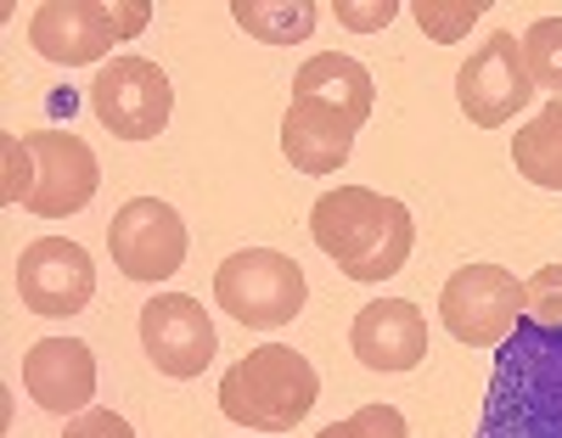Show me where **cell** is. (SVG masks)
Listing matches in <instances>:
<instances>
[{
	"label": "cell",
	"mask_w": 562,
	"mask_h": 438,
	"mask_svg": "<svg viewBox=\"0 0 562 438\" xmlns=\"http://www.w3.org/2000/svg\"><path fill=\"white\" fill-rule=\"evenodd\" d=\"M484 12H490L484 0H416V7H411L416 29L428 34L434 45H456V40H467Z\"/></svg>",
	"instance_id": "19"
},
{
	"label": "cell",
	"mask_w": 562,
	"mask_h": 438,
	"mask_svg": "<svg viewBox=\"0 0 562 438\" xmlns=\"http://www.w3.org/2000/svg\"><path fill=\"white\" fill-rule=\"evenodd\" d=\"M140 349H147V360L164 377L192 382L220 355V337H214V321L198 299H186V292H158L153 304H140Z\"/></svg>",
	"instance_id": "10"
},
{
	"label": "cell",
	"mask_w": 562,
	"mask_h": 438,
	"mask_svg": "<svg viewBox=\"0 0 562 438\" xmlns=\"http://www.w3.org/2000/svg\"><path fill=\"white\" fill-rule=\"evenodd\" d=\"M281 153L299 175H338L355 153V124L315 96H293L281 113Z\"/></svg>",
	"instance_id": "15"
},
{
	"label": "cell",
	"mask_w": 562,
	"mask_h": 438,
	"mask_svg": "<svg viewBox=\"0 0 562 438\" xmlns=\"http://www.w3.org/2000/svg\"><path fill=\"white\" fill-rule=\"evenodd\" d=\"M23 388L40 411L52 416H79L97 400V355L79 337H40L23 355Z\"/></svg>",
	"instance_id": "13"
},
{
	"label": "cell",
	"mask_w": 562,
	"mask_h": 438,
	"mask_svg": "<svg viewBox=\"0 0 562 438\" xmlns=\"http://www.w3.org/2000/svg\"><path fill=\"white\" fill-rule=\"evenodd\" d=\"M524 63H529L535 90L562 96V18H540V23L524 34Z\"/></svg>",
	"instance_id": "20"
},
{
	"label": "cell",
	"mask_w": 562,
	"mask_h": 438,
	"mask_svg": "<svg viewBox=\"0 0 562 438\" xmlns=\"http://www.w3.org/2000/svg\"><path fill=\"white\" fill-rule=\"evenodd\" d=\"M231 18H237V29H248L265 45H293V40L315 34L321 7H315V0H237Z\"/></svg>",
	"instance_id": "18"
},
{
	"label": "cell",
	"mask_w": 562,
	"mask_h": 438,
	"mask_svg": "<svg viewBox=\"0 0 562 438\" xmlns=\"http://www.w3.org/2000/svg\"><path fill=\"white\" fill-rule=\"evenodd\" d=\"M524 315H529L535 326L562 332V265H540V270L524 281Z\"/></svg>",
	"instance_id": "22"
},
{
	"label": "cell",
	"mask_w": 562,
	"mask_h": 438,
	"mask_svg": "<svg viewBox=\"0 0 562 438\" xmlns=\"http://www.w3.org/2000/svg\"><path fill=\"white\" fill-rule=\"evenodd\" d=\"M90 108L119 141H153L175 113V85L147 57H113L90 79Z\"/></svg>",
	"instance_id": "7"
},
{
	"label": "cell",
	"mask_w": 562,
	"mask_h": 438,
	"mask_svg": "<svg viewBox=\"0 0 562 438\" xmlns=\"http://www.w3.org/2000/svg\"><path fill=\"white\" fill-rule=\"evenodd\" d=\"M512 164H518V175L529 186L562 191V96H557V102H546L518 130V141H512Z\"/></svg>",
	"instance_id": "17"
},
{
	"label": "cell",
	"mask_w": 562,
	"mask_h": 438,
	"mask_svg": "<svg viewBox=\"0 0 562 438\" xmlns=\"http://www.w3.org/2000/svg\"><path fill=\"white\" fill-rule=\"evenodd\" d=\"M108 248L130 281H169L186 265V220L158 198H130L108 225Z\"/></svg>",
	"instance_id": "11"
},
{
	"label": "cell",
	"mask_w": 562,
	"mask_h": 438,
	"mask_svg": "<svg viewBox=\"0 0 562 438\" xmlns=\"http://www.w3.org/2000/svg\"><path fill=\"white\" fill-rule=\"evenodd\" d=\"M349 349L366 371H416L428 355V321L411 299H378L349 326Z\"/></svg>",
	"instance_id": "14"
},
{
	"label": "cell",
	"mask_w": 562,
	"mask_h": 438,
	"mask_svg": "<svg viewBox=\"0 0 562 438\" xmlns=\"http://www.w3.org/2000/svg\"><path fill=\"white\" fill-rule=\"evenodd\" d=\"M310 236L349 281H389L405 270V259L416 248L411 209L383 198V191H371V186L326 191L310 214Z\"/></svg>",
	"instance_id": "2"
},
{
	"label": "cell",
	"mask_w": 562,
	"mask_h": 438,
	"mask_svg": "<svg viewBox=\"0 0 562 438\" xmlns=\"http://www.w3.org/2000/svg\"><path fill=\"white\" fill-rule=\"evenodd\" d=\"M473 438H562V332L518 321L495 355Z\"/></svg>",
	"instance_id": "1"
},
{
	"label": "cell",
	"mask_w": 562,
	"mask_h": 438,
	"mask_svg": "<svg viewBox=\"0 0 562 438\" xmlns=\"http://www.w3.org/2000/svg\"><path fill=\"white\" fill-rule=\"evenodd\" d=\"M0 153H7V186H0V198H7V203H29V191H34V158H29L23 135H7V141H0Z\"/></svg>",
	"instance_id": "23"
},
{
	"label": "cell",
	"mask_w": 562,
	"mask_h": 438,
	"mask_svg": "<svg viewBox=\"0 0 562 438\" xmlns=\"http://www.w3.org/2000/svg\"><path fill=\"white\" fill-rule=\"evenodd\" d=\"M315 400H321L315 366L281 344L248 349L220 377V411L248 433H288L315 411Z\"/></svg>",
	"instance_id": "3"
},
{
	"label": "cell",
	"mask_w": 562,
	"mask_h": 438,
	"mask_svg": "<svg viewBox=\"0 0 562 438\" xmlns=\"http://www.w3.org/2000/svg\"><path fill=\"white\" fill-rule=\"evenodd\" d=\"M18 292H23V310H34V315H52V321L79 315L97 299V265H90L79 242L40 236L18 259Z\"/></svg>",
	"instance_id": "12"
},
{
	"label": "cell",
	"mask_w": 562,
	"mask_h": 438,
	"mask_svg": "<svg viewBox=\"0 0 562 438\" xmlns=\"http://www.w3.org/2000/svg\"><path fill=\"white\" fill-rule=\"evenodd\" d=\"M456 102L461 113L473 119L479 130H501L512 124L529 102H535V79H529V63H524V40L518 34H490L473 57L461 63L456 74Z\"/></svg>",
	"instance_id": "8"
},
{
	"label": "cell",
	"mask_w": 562,
	"mask_h": 438,
	"mask_svg": "<svg viewBox=\"0 0 562 438\" xmlns=\"http://www.w3.org/2000/svg\"><path fill=\"white\" fill-rule=\"evenodd\" d=\"M214 299L231 321H243L254 332H276L288 326L304 299H310V281L299 270V259L276 254V248H243L231 254L220 270H214Z\"/></svg>",
	"instance_id": "5"
},
{
	"label": "cell",
	"mask_w": 562,
	"mask_h": 438,
	"mask_svg": "<svg viewBox=\"0 0 562 438\" xmlns=\"http://www.w3.org/2000/svg\"><path fill=\"white\" fill-rule=\"evenodd\" d=\"M63 438H135V427H130L119 411L90 405V411H79V416L68 422V433H63Z\"/></svg>",
	"instance_id": "25"
},
{
	"label": "cell",
	"mask_w": 562,
	"mask_h": 438,
	"mask_svg": "<svg viewBox=\"0 0 562 438\" xmlns=\"http://www.w3.org/2000/svg\"><path fill=\"white\" fill-rule=\"evenodd\" d=\"M147 0H45L29 18V45L45 63H102L119 40H135L147 29Z\"/></svg>",
	"instance_id": "4"
},
{
	"label": "cell",
	"mask_w": 562,
	"mask_h": 438,
	"mask_svg": "<svg viewBox=\"0 0 562 438\" xmlns=\"http://www.w3.org/2000/svg\"><path fill=\"white\" fill-rule=\"evenodd\" d=\"M315 438H411V427H405V416L394 405H360L355 416L321 427Z\"/></svg>",
	"instance_id": "21"
},
{
	"label": "cell",
	"mask_w": 562,
	"mask_h": 438,
	"mask_svg": "<svg viewBox=\"0 0 562 438\" xmlns=\"http://www.w3.org/2000/svg\"><path fill=\"white\" fill-rule=\"evenodd\" d=\"M23 146H29V158H34V191H29V214L40 220H68L79 214L90 198H97V186H102V164L97 153L68 135V130H23Z\"/></svg>",
	"instance_id": "9"
},
{
	"label": "cell",
	"mask_w": 562,
	"mask_h": 438,
	"mask_svg": "<svg viewBox=\"0 0 562 438\" xmlns=\"http://www.w3.org/2000/svg\"><path fill=\"white\" fill-rule=\"evenodd\" d=\"M439 321L456 344L501 349L524 321V281L501 265H461L439 292Z\"/></svg>",
	"instance_id": "6"
},
{
	"label": "cell",
	"mask_w": 562,
	"mask_h": 438,
	"mask_svg": "<svg viewBox=\"0 0 562 438\" xmlns=\"http://www.w3.org/2000/svg\"><path fill=\"white\" fill-rule=\"evenodd\" d=\"M338 23L355 29V34H383L394 18H400V0H371V7H360V0H338Z\"/></svg>",
	"instance_id": "24"
},
{
	"label": "cell",
	"mask_w": 562,
	"mask_h": 438,
	"mask_svg": "<svg viewBox=\"0 0 562 438\" xmlns=\"http://www.w3.org/2000/svg\"><path fill=\"white\" fill-rule=\"evenodd\" d=\"M293 96H315V102H333V108L360 130V124L371 119V102H378V85H371V74H366L355 57H344V52H321V57H310V63L299 68Z\"/></svg>",
	"instance_id": "16"
}]
</instances>
